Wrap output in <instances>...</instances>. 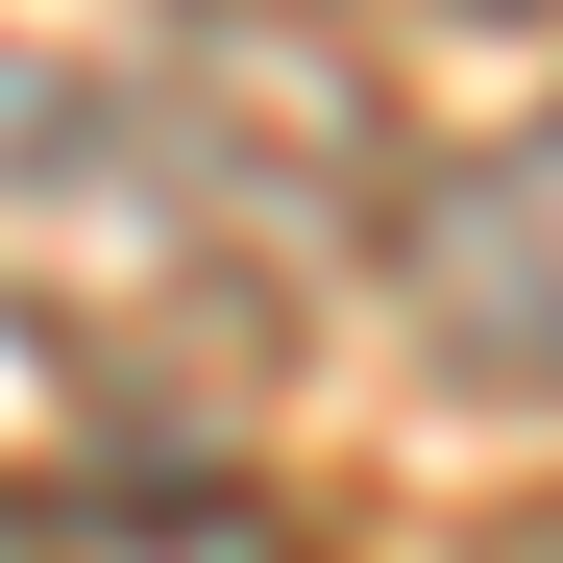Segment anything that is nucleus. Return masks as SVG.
Listing matches in <instances>:
<instances>
[{"label": "nucleus", "instance_id": "f03ea898", "mask_svg": "<svg viewBox=\"0 0 563 563\" xmlns=\"http://www.w3.org/2000/svg\"><path fill=\"white\" fill-rule=\"evenodd\" d=\"M0 563H295V515L245 465H25L0 490Z\"/></svg>", "mask_w": 563, "mask_h": 563}, {"label": "nucleus", "instance_id": "f257e3e1", "mask_svg": "<svg viewBox=\"0 0 563 563\" xmlns=\"http://www.w3.org/2000/svg\"><path fill=\"white\" fill-rule=\"evenodd\" d=\"M393 319H417L441 393L563 417V123H490L465 172L393 197Z\"/></svg>", "mask_w": 563, "mask_h": 563}, {"label": "nucleus", "instance_id": "7ed1b4c3", "mask_svg": "<svg viewBox=\"0 0 563 563\" xmlns=\"http://www.w3.org/2000/svg\"><path fill=\"white\" fill-rule=\"evenodd\" d=\"M417 25H563V0H417Z\"/></svg>", "mask_w": 563, "mask_h": 563}]
</instances>
